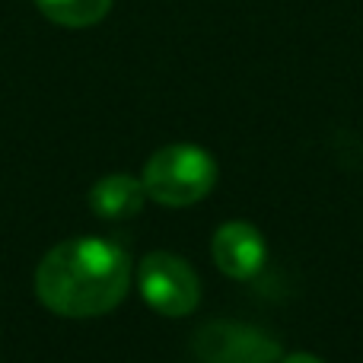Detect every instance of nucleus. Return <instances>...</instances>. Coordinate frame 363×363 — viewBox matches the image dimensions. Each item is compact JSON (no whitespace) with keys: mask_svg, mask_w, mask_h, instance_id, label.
Returning <instances> with one entry per match:
<instances>
[{"mask_svg":"<svg viewBox=\"0 0 363 363\" xmlns=\"http://www.w3.org/2000/svg\"><path fill=\"white\" fill-rule=\"evenodd\" d=\"M147 201V188L140 179L134 176H106L93 185L89 191V207H93L96 217L102 220H131L144 211Z\"/></svg>","mask_w":363,"mask_h":363,"instance_id":"6","label":"nucleus"},{"mask_svg":"<svg viewBox=\"0 0 363 363\" xmlns=\"http://www.w3.org/2000/svg\"><path fill=\"white\" fill-rule=\"evenodd\" d=\"M211 255H213V264H217L226 277H233V281H249V277H255L258 271L264 268L268 245H264V236L252 223L233 220V223H223L213 233Z\"/></svg>","mask_w":363,"mask_h":363,"instance_id":"5","label":"nucleus"},{"mask_svg":"<svg viewBox=\"0 0 363 363\" xmlns=\"http://www.w3.org/2000/svg\"><path fill=\"white\" fill-rule=\"evenodd\" d=\"M281 363H322V360L313 357V354H290V357H284Z\"/></svg>","mask_w":363,"mask_h":363,"instance_id":"8","label":"nucleus"},{"mask_svg":"<svg viewBox=\"0 0 363 363\" xmlns=\"http://www.w3.org/2000/svg\"><path fill=\"white\" fill-rule=\"evenodd\" d=\"M147 198L166 207H191L213 191L217 163L194 144H169L157 150L144 166Z\"/></svg>","mask_w":363,"mask_h":363,"instance_id":"2","label":"nucleus"},{"mask_svg":"<svg viewBox=\"0 0 363 363\" xmlns=\"http://www.w3.org/2000/svg\"><path fill=\"white\" fill-rule=\"evenodd\" d=\"M198 363H277L281 345L264 332L236 322H211L201 325L191 341Z\"/></svg>","mask_w":363,"mask_h":363,"instance_id":"4","label":"nucleus"},{"mask_svg":"<svg viewBox=\"0 0 363 363\" xmlns=\"http://www.w3.org/2000/svg\"><path fill=\"white\" fill-rule=\"evenodd\" d=\"M131 284V258L121 245L99 236L55 245L35 268V294L51 313L93 319L115 309Z\"/></svg>","mask_w":363,"mask_h":363,"instance_id":"1","label":"nucleus"},{"mask_svg":"<svg viewBox=\"0 0 363 363\" xmlns=\"http://www.w3.org/2000/svg\"><path fill=\"white\" fill-rule=\"evenodd\" d=\"M38 10L64 29H86L106 19L112 0H35Z\"/></svg>","mask_w":363,"mask_h":363,"instance_id":"7","label":"nucleus"},{"mask_svg":"<svg viewBox=\"0 0 363 363\" xmlns=\"http://www.w3.org/2000/svg\"><path fill=\"white\" fill-rule=\"evenodd\" d=\"M138 287L147 306L157 309L160 315L182 319L198 309L201 300V281L191 271V264L169 252H150L138 268Z\"/></svg>","mask_w":363,"mask_h":363,"instance_id":"3","label":"nucleus"}]
</instances>
